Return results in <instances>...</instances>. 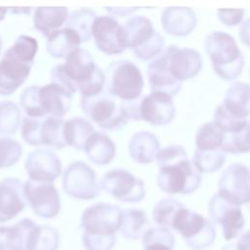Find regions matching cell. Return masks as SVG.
Wrapping results in <instances>:
<instances>
[{
    "label": "cell",
    "mask_w": 250,
    "mask_h": 250,
    "mask_svg": "<svg viewBox=\"0 0 250 250\" xmlns=\"http://www.w3.org/2000/svg\"><path fill=\"white\" fill-rule=\"evenodd\" d=\"M101 187L122 201H139L145 196L144 183L123 169H113L104 175Z\"/></svg>",
    "instance_id": "obj_13"
},
{
    "label": "cell",
    "mask_w": 250,
    "mask_h": 250,
    "mask_svg": "<svg viewBox=\"0 0 250 250\" xmlns=\"http://www.w3.org/2000/svg\"><path fill=\"white\" fill-rule=\"evenodd\" d=\"M62 184L67 194L79 199H91L98 196L100 192L96 174L81 161L67 166L63 172Z\"/></svg>",
    "instance_id": "obj_12"
},
{
    "label": "cell",
    "mask_w": 250,
    "mask_h": 250,
    "mask_svg": "<svg viewBox=\"0 0 250 250\" xmlns=\"http://www.w3.org/2000/svg\"><path fill=\"white\" fill-rule=\"evenodd\" d=\"M1 47H2V40H1V36H0V51H1Z\"/></svg>",
    "instance_id": "obj_48"
},
{
    "label": "cell",
    "mask_w": 250,
    "mask_h": 250,
    "mask_svg": "<svg viewBox=\"0 0 250 250\" xmlns=\"http://www.w3.org/2000/svg\"><path fill=\"white\" fill-rule=\"evenodd\" d=\"M0 250H23L20 233L14 226H0Z\"/></svg>",
    "instance_id": "obj_41"
},
{
    "label": "cell",
    "mask_w": 250,
    "mask_h": 250,
    "mask_svg": "<svg viewBox=\"0 0 250 250\" xmlns=\"http://www.w3.org/2000/svg\"><path fill=\"white\" fill-rule=\"evenodd\" d=\"M96 18V14L90 9L82 8L75 10L67 17L66 27L74 31L81 42H85L91 37L92 25Z\"/></svg>",
    "instance_id": "obj_32"
},
{
    "label": "cell",
    "mask_w": 250,
    "mask_h": 250,
    "mask_svg": "<svg viewBox=\"0 0 250 250\" xmlns=\"http://www.w3.org/2000/svg\"><path fill=\"white\" fill-rule=\"evenodd\" d=\"M107 91L124 102L140 98L144 80L140 69L130 61L121 60L108 66V77H104Z\"/></svg>",
    "instance_id": "obj_9"
},
{
    "label": "cell",
    "mask_w": 250,
    "mask_h": 250,
    "mask_svg": "<svg viewBox=\"0 0 250 250\" xmlns=\"http://www.w3.org/2000/svg\"><path fill=\"white\" fill-rule=\"evenodd\" d=\"M182 207H184L183 204L177 199L172 197L164 198L155 204L152 211L153 220L162 228L167 229V227H171L174 216Z\"/></svg>",
    "instance_id": "obj_37"
},
{
    "label": "cell",
    "mask_w": 250,
    "mask_h": 250,
    "mask_svg": "<svg viewBox=\"0 0 250 250\" xmlns=\"http://www.w3.org/2000/svg\"><path fill=\"white\" fill-rule=\"evenodd\" d=\"M121 27L126 48H131L138 58L148 60L157 57L164 50L163 38L154 31L150 21L146 17H134Z\"/></svg>",
    "instance_id": "obj_6"
},
{
    "label": "cell",
    "mask_w": 250,
    "mask_h": 250,
    "mask_svg": "<svg viewBox=\"0 0 250 250\" xmlns=\"http://www.w3.org/2000/svg\"><path fill=\"white\" fill-rule=\"evenodd\" d=\"M104 73L95 64L91 54L81 48L65 58L63 64L53 67L52 83L73 95L80 91L82 96H93L103 91Z\"/></svg>",
    "instance_id": "obj_1"
},
{
    "label": "cell",
    "mask_w": 250,
    "mask_h": 250,
    "mask_svg": "<svg viewBox=\"0 0 250 250\" xmlns=\"http://www.w3.org/2000/svg\"><path fill=\"white\" fill-rule=\"evenodd\" d=\"M223 131L220 128H218L213 122L205 123L197 131L195 137L196 148H219L221 147L223 142Z\"/></svg>",
    "instance_id": "obj_36"
},
{
    "label": "cell",
    "mask_w": 250,
    "mask_h": 250,
    "mask_svg": "<svg viewBox=\"0 0 250 250\" xmlns=\"http://www.w3.org/2000/svg\"><path fill=\"white\" fill-rule=\"evenodd\" d=\"M175 115V106L172 97L152 92L150 95L141 100L140 118L154 125L169 123Z\"/></svg>",
    "instance_id": "obj_21"
},
{
    "label": "cell",
    "mask_w": 250,
    "mask_h": 250,
    "mask_svg": "<svg viewBox=\"0 0 250 250\" xmlns=\"http://www.w3.org/2000/svg\"><path fill=\"white\" fill-rule=\"evenodd\" d=\"M21 137L31 146H49L62 148L67 146L62 118L43 116L25 117L21 122Z\"/></svg>",
    "instance_id": "obj_8"
},
{
    "label": "cell",
    "mask_w": 250,
    "mask_h": 250,
    "mask_svg": "<svg viewBox=\"0 0 250 250\" xmlns=\"http://www.w3.org/2000/svg\"><path fill=\"white\" fill-rule=\"evenodd\" d=\"M162 27L173 35H186L189 33L196 24L193 11L186 7H170L162 13Z\"/></svg>",
    "instance_id": "obj_23"
},
{
    "label": "cell",
    "mask_w": 250,
    "mask_h": 250,
    "mask_svg": "<svg viewBox=\"0 0 250 250\" xmlns=\"http://www.w3.org/2000/svg\"><path fill=\"white\" fill-rule=\"evenodd\" d=\"M32 64L20 59L8 48L0 60V96H9L21 86Z\"/></svg>",
    "instance_id": "obj_16"
},
{
    "label": "cell",
    "mask_w": 250,
    "mask_h": 250,
    "mask_svg": "<svg viewBox=\"0 0 250 250\" xmlns=\"http://www.w3.org/2000/svg\"><path fill=\"white\" fill-rule=\"evenodd\" d=\"M23 183L17 178L0 181V223L16 218L25 207Z\"/></svg>",
    "instance_id": "obj_20"
},
{
    "label": "cell",
    "mask_w": 250,
    "mask_h": 250,
    "mask_svg": "<svg viewBox=\"0 0 250 250\" xmlns=\"http://www.w3.org/2000/svg\"><path fill=\"white\" fill-rule=\"evenodd\" d=\"M171 227L182 234L190 248L195 250L208 247L215 237L213 226L201 215L185 207L176 213Z\"/></svg>",
    "instance_id": "obj_10"
},
{
    "label": "cell",
    "mask_w": 250,
    "mask_h": 250,
    "mask_svg": "<svg viewBox=\"0 0 250 250\" xmlns=\"http://www.w3.org/2000/svg\"><path fill=\"white\" fill-rule=\"evenodd\" d=\"M24 168L29 180L42 183H53L62 172L58 155L46 148L30 151L25 158Z\"/></svg>",
    "instance_id": "obj_17"
},
{
    "label": "cell",
    "mask_w": 250,
    "mask_h": 250,
    "mask_svg": "<svg viewBox=\"0 0 250 250\" xmlns=\"http://www.w3.org/2000/svg\"><path fill=\"white\" fill-rule=\"evenodd\" d=\"M243 10H219L218 15L221 21H223L227 25H234L237 24L243 15Z\"/></svg>",
    "instance_id": "obj_42"
},
{
    "label": "cell",
    "mask_w": 250,
    "mask_h": 250,
    "mask_svg": "<svg viewBox=\"0 0 250 250\" xmlns=\"http://www.w3.org/2000/svg\"><path fill=\"white\" fill-rule=\"evenodd\" d=\"M84 150L93 162L99 165H104L113 158L115 146L105 135L94 132L88 139Z\"/></svg>",
    "instance_id": "obj_28"
},
{
    "label": "cell",
    "mask_w": 250,
    "mask_h": 250,
    "mask_svg": "<svg viewBox=\"0 0 250 250\" xmlns=\"http://www.w3.org/2000/svg\"><path fill=\"white\" fill-rule=\"evenodd\" d=\"M94 132L91 123L84 118L77 117L64 122L65 142L78 149H84L88 139Z\"/></svg>",
    "instance_id": "obj_29"
},
{
    "label": "cell",
    "mask_w": 250,
    "mask_h": 250,
    "mask_svg": "<svg viewBox=\"0 0 250 250\" xmlns=\"http://www.w3.org/2000/svg\"><path fill=\"white\" fill-rule=\"evenodd\" d=\"M143 245L145 250H172L174 235L166 228L150 229L143 237Z\"/></svg>",
    "instance_id": "obj_35"
},
{
    "label": "cell",
    "mask_w": 250,
    "mask_h": 250,
    "mask_svg": "<svg viewBox=\"0 0 250 250\" xmlns=\"http://www.w3.org/2000/svg\"><path fill=\"white\" fill-rule=\"evenodd\" d=\"M225 161V151L219 148L199 149L194 151L193 162L200 172H214L219 169Z\"/></svg>",
    "instance_id": "obj_34"
},
{
    "label": "cell",
    "mask_w": 250,
    "mask_h": 250,
    "mask_svg": "<svg viewBox=\"0 0 250 250\" xmlns=\"http://www.w3.org/2000/svg\"><path fill=\"white\" fill-rule=\"evenodd\" d=\"M91 35L99 50L105 54H119L126 49L122 27L112 17H97L93 22Z\"/></svg>",
    "instance_id": "obj_18"
},
{
    "label": "cell",
    "mask_w": 250,
    "mask_h": 250,
    "mask_svg": "<svg viewBox=\"0 0 250 250\" xmlns=\"http://www.w3.org/2000/svg\"><path fill=\"white\" fill-rule=\"evenodd\" d=\"M21 108L15 102H0V137L15 135L21 125Z\"/></svg>",
    "instance_id": "obj_31"
},
{
    "label": "cell",
    "mask_w": 250,
    "mask_h": 250,
    "mask_svg": "<svg viewBox=\"0 0 250 250\" xmlns=\"http://www.w3.org/2000/svg\"><path fill=\"white\" fill-rule=\"evenodd\" d=\"M81 106L86 115L106 130H118L129 119L122 104H118L108 91H101L93 96H82Z\"/></svg>",
    "instance_id": "obj_7"
},
{
    "label": "cell",
    "mask_w": 250,
    "mask_h": 250,
    "mask_svg": "<svg viewBox=\"0 0 250 250\" xmlns=\"http://www.w3.org/2000/svg\"><path fill=\"white\" fill-rule=\"evenodd\" d=\"M159 166L157 185L167 193H190L199 185L201 172L193 161L188 160L183 146H170L158 151Z\"/></svg>",
    "instance_id": "obj_2"
},
{
    "label": "cell",
    "mask_w": 250,
    "mask_h": 250,
    "mask_svg": "<svg viewBox=\"0 0 250 250\" xmlns=\"http://www.w3.org/2000/svg\"><path fill=\"white\" fill-rule=\"evenodd\" d=\"M59 234L57 230L46 225H35L32 229L26 250H57Z\"/></svg>",
    "instance_id": "obj_30"
},
{
    "label": "cell",
    "mask_w": 250,
    "mask_h": 250,
    "mask_svg": "<svg viewBox=\"0 0 250 250\" xmlns=\"http://www.w3.org/2000/svg\"><path fill=\"white\" fill-rule=\"evenodd\" d=\"M71 97L69 92L50 83L43 87L33 85L24 89L20 96V103L29 117L62 118L69 108Z\"/></svg>",
    "instance_id": "obj_3"
},
{
    "label": "cell",
    "mask_w": 250,
    "mask_h": 250,
    "mask_svg": "<svg viewBox=\"0 0 250 250\" xmlns=\"http://www.w3.org/2000/svg\"><path fill=\"white\" fill-rule=\"evenodd\" d=\"M146 225L147 218L144 211L128 209L122 212L119 229L124 237L128 239H137L141 236Z\"/></svg>",
    "instance_id": "obj_33"
},
{
    "label": "cell",
    "mask_w": 250,
    "mask_h": 250,
    "mask_svg": "<svg viewBox=\"0 0 250 250\" xmlns=\"http://www.w3.org/2000/svg\"><path fill=\"white\" fill-rule=\"evenodd\" d=\"M218 194L225 199L240 205L249 200L248 169L239 164H231L222 174L218 183Z\"/></svg>",
    "instance_id": "obj_14"
},
{
    "label": "cell",
    "mask_w": 250,
    "mask_h": 250,
    "mask_svg": "<svg viewBox=\"0 0 250 250\" xmlns=\"http://www.w3.org/2000/svg\"><path fill=\"white\" fill-rule=\"evenodd\" d=\"M167 66L173 77L181 82L195 76L202 64L200 55L192 49L169 46L164 50Z\"/></svg>",
    "instance_id": "obj_19"
},
{
    "label": "cell",
    "mask_w": 250,
    "mask_h": 250,
    "mask_svg": "<svg viewBox=\"0 0 250 250\" xmlns=\"http://www.w3.org/2000/svg\"><path fill=\"white\" fill-rule=\"evenodd\" d=\"M205 49L212 62L214 70L224 79L236 78L243 67V56L234 39L222 31L209 34Z\"/></svg>",
    "instance_id": "obj_5"
},
{
    "label": "cell",
    "mask_w": 250,
    "mask_h": 250,
    "mask_svg": "<svg viewBox=\"0 0 250 250\" xmlns=\"http://www.w3.org/2000/svg\"><path fill=\"white\" fill-rule=\"evenodd\" d=\"M221 147L224 151L232 153L248 151V125L239 131L224 133Z\"/></svg>",
    "instance_id": "obj_39"
},
{
    "label": "cell",
    "mask_w": 250,
    "mask_h": 250,
    "mask_svg": "<svg viewBox=\"0 0 250 250\" xmlns=\"http://www.w3.org/2000/svg\"><path fill=\"white\" fill-rule=\"evenodd\" d=\"M31 8H18V7H14V8H8V11L12 12L13 14H29L31 12Z\"/></svg>",
    "instance_id": "obj_46"
},
{
    "label": "cell",
    "mask_w": 250,
    "mask_h": 250,
    "mask_svg": "<svg viewBox=\"0 0 250 250\" xmlns=\"http://www.w3.org/2000/svg\"><path fill=\"white\" fill-rule=\"evenodd\" d=\"M222 250H249V233L246 231L241 235L239 240L235 244H229L224 247Z\"/></svg>",
    "instance_id": "obj_43"
},
{
    "label": "cell",
    "mask_w": 250,
    "mask_h": 250,
    "mask_svg": "<svg viewBox=\"0 0 250 250\" xmlns=\"http://www.w3.org/2000/svg\"><path fill=\"white\" fill-rule=\"evenodd\" d=\"M10 49L22 61L33 63V60L38 50V43L33 37L21 34L17 37Z\"/></svg>",
    "instance_id": "obj_40"
},
{
    "label": "cell",
    "mask_w": 250,
    "mask_h": 250,
    "mask_svg": "<svg viewBox=\"0 0 250 250\" xmlns=\"http://www.w3.org/2000/svg\"><path fill=\"white\" fill-rule=\"evenodd\" d=\"M122 210L112 204L100 203L87 208L81 220L83 242L93 244L114 243V232L120 228Z\"/></svg>",
    "instance_id": "obj_4"
},
{
    "label": "cell",
    "mask_w": 250,
    "mask_h": 250,
    "mask_svg": "<svg viewBox=\"0 0 250 250\" xmlns=\"http://www.w3.org/2000/svg\"><path fill=\"white\" fill-rule=\"evenodd\" d=\"M7 12H8V8L0 7V21H1L2 20H4V18L6 17Z\"/></svg>",
    "instance_id": "obj_47"
},
{
    "label": "cell",
    "mask_w": 250,
    "mask_h": 250,
    "mask_svg": "<svg viewBox=\"0 0 250 250\" xmlns=\"http://www.w3.org/2000/svg\"><path fill=\"white\" fill-rule=\"evenodd\" d=\"M23 194L25 202L35 215L44 219H51L58 215L60 196L52 183L27 180L23 183Z\"/></svg>",
    "instance_id": "obj_11"
},
{
    "label": "cell",
    "mask_w": 250,
    "mask_h": 250,
    "mask_svg": "<svg viewBox=\"0 0 250 250\" xmlns=\"http://www.w3.org/2000/svg\"><path fill=\"white\" fill-rule=\"evenodd\" d=\"M240 37H242L241 40L245 44H248V20L245 21L244 25H242L240 28Z\"/></svg>",
    "instance_id": "obj_45"
},
{
    "label": "cell",
    "mask_w": 250,
    "mask_h": 250,
    "mask_svg": "<svg viewBox=\"0 0 250 250\" xmlns=\"http://www.w3.org/2000/svg\"><path fill=\"white\" fill-rule=\"evenodd\" d=\"M68 11L65 7H39L33 16L34 28L49 36L66 21Z\"/></svg>",
    "instance_id": "obj_24"
},
{
    "label": "cell",
    "mask_w": 250,
    "mask_h": 250,
    "mask_svg": "<svg viewBox=\"0 0 250 250\" xmlns=\"http://www.w3.org/2000/svg\"><path fill=\"white\" fill-rule=\"evenodd\" d=\"M209 214L214 222L222 226L225 239L234 238L241 232L244 226V217L239 206L218 193L210 200Z\"/></svg>",
    "instance_id": "obj_15"
},
{
    "label": "cell",
    "mask_w": 250,
    "mask_h": 250,
    "mask_svg": "<svg viewBox=\"0 0 250 250\" xmlns=\"http://www.w3.org/2000/svg\"><path fill=\"white\" fill-rule=\"evenodd\" d=\"M129 151L135 161L150 163L155 159L159 151V142L152 133L141 131L132 137L129 144Z\"/></svg>",
    "instance_id": "obj_25"
},
{
    "label": "cell",
    "mask_w": 250,
    "mask_h": 250,
    "mask_svg": "<svg viewBox=\"0 0 250 250\" xmlns=\"http://www.w3.org/2000/svg\"><path fill=\"white\" fill-rule=\"evenodd\" d=\"M147 75L152 92H159L172 97L182 87V82L175 79L168 69L164 50L149 63Z\"/></svg>",
    "instance_id": "obj_22"
},
{
    "label": "cell",
    "mask_w": 250,
    "mask_h": 250,
    "mask_svg": "<svg viewBox=\"0 0 250 250\" xmlns=\"http://www.w3.org/2000/svg\"><path fill=\"white\" fill-rule=\"evenodd\" d=\"M229 113L248 118L249 114V87L246 83L235 82L226 93L225 100L221 104Z\"/></svg>",
    "instance_id": "obj_27"
},
{
    "label": "cell",
    "mask_w": 250,
    "mask_h": 250,
    "mask_svg": "<svg viewBox=\"0 0 250 250\" xmlns=\"http://www.w3.org/2000/svg\"><path fill=\"white\" fill-rule=\"evenodd\" d=\"M21 154L22 147L18 141L10 137H0V168L15 165Z\"/></svg>",
    "instance_id": "obj_38"
},
{
    "label": "cell",
    "mask_w": 250,
    "mask_h": 250,
    "mask_svg": "<svg viewBox=\"0 0 250 250\" xmlns=\"http://www.w3.org/2000/svg\"><path fill=\"white\" fill-rule=\"evenodd\" d=\"M81 41L74 31L68 27L59 29L48 36L47 51L54 58H66L79 48Z\"/></svg>",
    "instance_id": "obj_26"
},
{
    "label": "cell",
    "mask_w": 250,
    "mask_h": 250,
    "mask_svg": "<svg viewBox=\"0 0 250 250\" xmlns=\"http://www.w3.org/2000/svg\"><path fill=\"white\" fill-rule=\"evenodd\" d=\"M109 13L113 14V15H118L119 17H123L126 15H129L132 12H135L136 10H138V8H108L106 9Z\"/></svg>",
    "instance_id": "obj_44"
}]
</instances>
